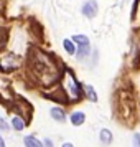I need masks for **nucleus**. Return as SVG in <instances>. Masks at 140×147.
I'll return each mask as SVG.
<instances>
[{
	"mask_svg": "<svg viewBox=\"0 0 140 147\" xmlns=\"http://www.w3.org/2000/svg\"><path fill=\"white\" fill-rule=\"evenodd\" d=\"M30 69L45 86L54 83L60 76V68L56 65V61L38 50H33V53L30 56Z\"/></svg>",
	"mask_w": 140,
	"mask_h": 147,
	"instance_id": "obj_1",
	"label": "nucleus"
},
{
	"mask_svg": "<svg viewBox=\"0 0 140 147\" xmlns=\"http://www.w3.org/2000/svg\"><path fill=\"white\" fill-rule=\"evenodd\" d=\"M63 89H64L68 101H78L81 98V94H82L79 83L74 80L71 71H64V74H63Z\"/></svg>",
	"mask_w": 140,
	"mask_h": 147,
	"instance_id": "obj_2",
	"label": "nucleus"
},
{
	"mask_svg": "<svg viewBox=\"0 0 140 147\" xmlns=\"http://www.w3.org/2000/svg\"><path fill=\"white\" fill-rule=\"evenodd\" d=\"M20 66V58L17 55L10 53V51H2L0 53V69L2 71H12V69H17Z\"/></svg>",
	"mask_w": 140,
	"mask_h": 147,
	"instance_id": "obj_3",
	"label": "nucleus"
},
{
	"mask_svg": "<svg viewBox=\"0 0 140 147\" xmlns=\"http://www.w3.org/2000/svg\"><path fill=\"white\" fill-rule=\"evenodd\" d=\"M82 13L86 15L87 18H92L94 15L97 13V3L94 0H87L86 3L82 5Z\"/></svg>",
	"mask_w": 140,
	"mask_h": 147,
	"instance_id": "obj_4",
	"label": "nucleus"
},
{
	"mask_svg": "<svg viewBox=\"0 0 140 147\" xmlns=\"http://www.w3.org/2000/svg\"><path fill=\"white\" fill-rule=\"evenodd\" d=\"M71 40H73L74 43H78L79 47H89V40H87L86 35H74Z\"/></svg>",
	"mask_w": 140,
	"mask_h": 147,
	"instance_id": "obj_5",
	"label": "nucleus"
},
{
	"mask_svg": "<svg viewBox=\"0 0 140 147\" xmlns=\"http://www.w3.org/2000/svg\"><path fill=\"white\" fill-rule=\"evenodd\" d=\"M100 142L106 144V146L112 142V134H111V131H107V129H102L100 131Z\"/></svg>",
	"mask_w": 140,
	"mask_h": 147,
	"instance_id": "obj_6",
	"label": "nucleus"
},
{
	"mask_svg": "<svg viewBox=\"0 0 140 147\" xmlns=\"http://www.w3.org/2000/svg\"><path fill=\"white\" fill-rule=\"evenodd\" d=\"M25 146L27 147H43L41 146V142L38 139H35V137H31V136H28V137H25Z\"/></svg>",
	"mask_w": 140,
	"mask_h": 147,
	"instance_id": "obj_7",
	"label": "nucleus"
},
{
	"mask_svg": "<svg viewBox=\"0 0 140 147\" xmlns=\"http://www.w3.org/2000/svg\"><path fill=\"white\" fill-rule=\"evenodd\" d=\"M51 116H53L58 122H63V121H64V113L61 111L60 107H53V109H51Z\"/></svg>",
	"mask_w": 140,
	"mask_h": 147,
	"instance_id": "obj_8",
	"label": "nucleus"
},
{
	"mask_svg": "<svg viewBox=\"0 0 140 147\" xmlns=\"http://www.w3.org/2000/svg\"><path fill=\"white\" fill-rule=\"evenodd\" d=\"M71 122H73L74 126H81L82 122H84V114L82 113H74L71 116Z\"/></svg>",
	"mask_w": 140,
	"mask_h": 147,
	"instance_id": "obj_9",
	"label": "nucleus"
},
{
	"mask_svg": "<svg viewBox=\"0 0 140 147\" xmlns=\"http://www.w3.org/2000/svg\"><path fill=\"white\" fill-rule=\"evenodd\" d=\"M12 126H13V129H17V131H21V129L25 127V122L21 121L20 116H15L13 119H12Z\"/></svg>",
	"mask_w": 140,
	"mask_h": 147,
	"instance_id": "obj_10",
	"label": "nucleus"
},
{
	"mask_svg": "<svg viewBox=\"0 0 140 147\" xmlns=\"http://www.w3.org/2000/svg\"><path fill=\"white\" fill-rule=\"evenodd\" d=\"M84 91H86V96L89 101H97V94H96V91H94V88L91 86H86L84 88Z\"/></svg>",
	"mask_w": 140,
	"mask_h": 147,
	"instance_id": "obj_11",
	"label": "nucleus"
},
{
	"mask_svg": "<svg viewBox=\"0 0 140 147\" xmlns=\"http://www.w3.org/2000/svg\"><path fill=\"white\" fill-rule=\"evenodd\" d=\"M63 47H64V50H66L69 55H74V43H73V40H64L63 41Z\"/></svg>",
	"mask_w": 140,
	"mask_h": 147,
	"instance_id": "obj_12",
	"label": "nucleus"
},
{
	"mask_svg": "<svg viewBox=\"0 0 140 147\" xmlns=\"http://www.w3.org/2000/svg\"><path fill=\"white\" fill-rule=\"evenodd\" d=\"M133 147H140V134L133 136Z\"/></svg>",
	"mask_w": 140,
	"mask_h": 147,
	"instance_id": "obj_13",
	"label": "nucleus"
},
{
	"mask_svg": "<svg viewBox=\"0 0 140 147\" xmlns=\"http://www.w3.org/2000/svg\"><path fill=\"white\" fill-rule=\"evenodd\" d=\"M0 127H2V129H5V131H7V129H8V127H7V124H5L3 121H0Z\"/></svg>",
	"mask_w": 140,
	"mask_h": 147,
	"instance_id": "obj_14",
	"label": "nucleus"
},
{
	"mask_svg": "<svg viewBox=\"0 0 140 147\" xmlns=\"http://www.w3.org/2000/svg\"><path fill=\"white\" fill-rule=\"evenodd\" d=\"M45 144H46V147H53L51 146V140H45Z\"/></svg>",
	"mask_w": 140,
	"mask_h": 147,
	"instance_id": "obj_15",
	"label": "nucleus"
},
{
	"mask_svg": "<svg viewBox=\"0 0 140 147\" xmlns=\"http://www.w3.org/2000/svg\"><path fill=\"white\" fill-rule=\"evenodd\" d=\"M63 147H73V144H69V142H64V144H63Z\"/></svg>",
	"mask_w": 140,
	"mask_h": 147,
	"instance_id": "obj_16",
	"label": "nucleus"
},
{
	"mask_svg": "<svg viewBox=\"0 0 140 147\" xmlns=\"http://www.w3.org/2000/svg\"><path fill=\"white\" fill-rule=\"evenodd\" d=\"M0 147H5V142H3V139L0 137Z\"/></svg>",
	"mask_w": 140,
	"mask_h": 147,
	"instance_id": "obj_17",
	"label": "nucleus"
}]
</instances>
